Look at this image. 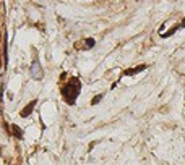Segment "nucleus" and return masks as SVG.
Returning a JSON list of instances; mask_svg holds the SVG:
<instances>
[{
    "label": "nucleus",
    "instance_id": "1",
    "mask_svg": "<svg viewBox=\"0 0 185 165\" xmlns=\"http://www.w3.org/2000/svg\"><path fill=\"white\" fill-rule=\"evenodd\" d=\"M80 89H81V82H80L78 78H71L68 84L62 89V94H63L65 100L68 102L70 105L75 104L76 97H78V94H80Z\"/></svg>",
    "mask_w": 185,
    "mask_h": 165
},
{
    "label": "nucleus",
    "instance_id": "2",
    "mask_svg": "<svg viewBox=\"0 0 185 165\" xmlns=\"http://www.w3.org/2000/svg\"><path fill=\"white\" fill-rule=\"evenodd\" d=\"M31 76L34 79H41L42 78V70H41V65H39V60L34 58L33 65H31Z\"/></svg>",
    "mask_w": 185,
    "mask_h": 165
},
{
    "label": "nucleus",
    "instance_id": "3",
    "mask_svg": "<svg viewBox=\"0 0 185 165\" xmlns=\"http://www.w3.org/2000/svg\"><path fill=\"white\" fill-rule=\"evenodd\" d=\"M36 104H38V100H31L29 104H28V105H26V107H24V109L21 110V117H24V118H26V117H29V113L34 110Z\"/></svg>",
    "mask_w": 185,
    "mask_h": 165
},
{
    "label": "nucleus",
    "instance_id": "4",
    "mask_svg": "<svg viewBox=\"0 0 185 165\" xmlns=\"http://www.w3.org/2000/svg\"><path fill=\"white\" fill-rule=\"evenodd\" d=\"M145 68H146V65H140V66H136V68L127 70V71H125V75H127V76H130V75H136V73H140V71H143Z\"/></svg>",
    "mask_w": 185,
    "mask_h": 165
},
{
    "label": "nucleus",
    "instance_id": "5",
    "mask_svg": "<svg viewBox=\"0 0 185 165\" xmlns=\"http://www.w3.org/2000/svg\"><path fill=\"white\" fill-rule=\"evenodd\" d=\"M102 97H104V96H102V94H99V96H96V97H94V99H92V100H91V104H92V105H96V104H99V102L102 100Z\"/></svg>",
    "mask_w": 185,
    "mask_h": 165
},
{
    "label": "nucleus",
    "instance_id": "6",
    "mask_svg": "<svg viewBox=\"0 0 185 165\" xmlns=\"http://www.w3.org/2000/svg\"><path fill=\"white\" fill-rule=\"evenodd\" d=\"M12 130H13V133H15L16 136H20V138H21V131H20V126H16V125H12Z\"/></svg>",
    "mask_w": 185,
    "mask_h": 165
},
{
    "label": "nucleus",
    "instance_id": "7",
    "mask_svg": "<svg viewBox=\"0 0 185 165\" xmlns=\"http://www.w3.org/2000/svg\"><path fill=\"white\" fill-rule=\"evenodd\" d=\"M92 45H94V40H92V39L86 40V47H92Z\"/></svg>",
    "mask_w": 185,
    "mask_h": 165
}]
</instances>
